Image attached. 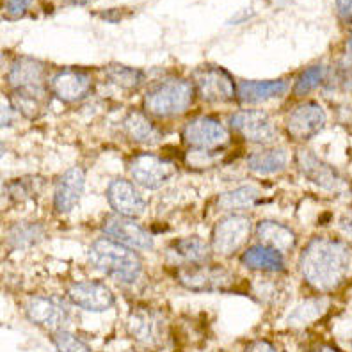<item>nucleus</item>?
Here are the masks:
<instances>
[{"label":"nucleus","instance_id":"obj_24","mask_svg":"<svg viewBox=\"0 0 352 352\" xmlns=\"http://www.w3.org/2000/svg\"><path fill=\"white\" fill-rule=\"evenodd\" d=\"M288 162V153L283 148H267V150L254 151L248 159V166L251 171L260 175H271L285 169Z\"/></svg>","mask_w":352,"mask_h":352},{"label":"nucleus","instance_id":"obj_7","mask_svg":"<svg viewBox=\"0 0 352 352\" xmlns=\"http://www.w3.org/2000/svg\"><path fill=\"white\" fill-rule=\"evenodd\" d=\"M103 233L114 242L126 245L130 250H151L153 239L150 233L126 215H111L103 221Z\"/></svg>","mask_w":352,"mask_h":352},{"label":"nucleus","instance_id":"obj_19","mask_svg":"<svg viewBox=\"0 0 352 352\" xmlns=\"http://www.w3.org/2000/svg\"><path fill=\"white\" fill-rule=\"evenodd\" d=\"M45 77V65L36 59L22 57L9 68L8 82L13 89H43L41 82Z\"/></svg>","mask_w":352,"mask_h":352},{"label":"nucleus","instance_id":"obj_21","mask_svg":"<svg viewBox=\"0 0 352 352\" xmlns=\"http://www.w3.org/2000/svg\"><path fill=\"white\" fill-rule=\"evenodd\" d=\"M256 239L260 244L283 253L296 248V233L288 226L276 221H262L256 226Z\"/></svg>","mask_w":352,"mask_h":352},{"label":"nucleus","instance_id":"obj_25","mask_svg":"<svg viewBox=\"0 0 352 352\" xmlns=\"http://www.w3.org/2000/svg\"><path fill=\"white\" fill-rule=\"evenodd\" d=\"M176 256L180 258L182 262H187L190 265H203L210 260V248L198 239V236H187L180 239L171 245Z\"/></svg>","mask_w":352,"mask_h":352},{"label":"nucleus","instance_id":"obj_15","mask_svg":"<svg viewBox=\"0 0 352 352\" xmlns=\"http://www.w3.org/2000/svg\"><path fill=\"white\" fill-rule=\"evenodd\" d=\"M107 198L114 212L126 217H138L146 210V201L129 180H112L107 189Z\"/></svg>","mask_w":352,"mask_h":352},{"label":"nucleus","instance_id":"obj_38","mask_svg":"<svg viewBox=\"0 0 352 352\" xmlns=\"http://www.w3.org/2000/svg\"><path fill=\"white\" fill-rule=\"evenodd\" d=\"M13 105L11 103H4L2 107V126H9L13 121Z\"/></svg>","mask_w":352,"mask_h":352},{"label":"nucleus","instance_id":"obj_18","mask_svg":"<svg viewBox=\"0 0 352 352\" xmlns=\"http://www.w3.org/2000/svg\"><path fill=\"white\" fill-rule=\"evenodd\" d=\"M84 184H86V175L84 169L80 168H72L57 182L56 187V196H54V205L56 210L60 214H66L74 208L80 199L82 192H84Z\"/></svg>","mask_w":352,"mask_h":352},{"label":"nucleus","instance_id":"obj_4","mask_svg":"<svg viewBox=\"0 0 352 352\" xmlns=\"http://www.w3.org/2000/svg\"><path fill=\"white\" fill-rule=\"evenodd\" d=\"M251 221L245 215H228L215 224L212 232V248L215 253L230 256L241 250L250 239Z\"/></svg>","mask_w":352,"mask_h":352},{"label":"nucleus","instance_id":"obj_22","mask_svg":"<svg viewBox=\"0 0 352 352\" xmlns=\"http://www.w3.org/2000/svg\"><path fill=\"white\" fill-rule=\"evenodd\" d=\"M242 263L251 271L262 272H281L285 269V262L281 253L267 245H253L242 254Z\"/></svg>","mask_w":352,"mask_h":352},{"label":"nucleus","instance_id":"obj_16","mask_svg":"<svg viewBox=\"0 0 352 352\" xmlns=\"http://www.w3.org/2000/svg\"><path fill=\"white\" fill-rule=\"evenodd\" d=\"M126 327L130 336L146 345L159 344L160 336L164 335V320L150 308L132 309Z\"/></svg>","mask_w":352,"mask_h":352},{"label":"nucleus","instance_id":"obj_17","mask_svg":"<svg viewBox=\"0 0 352 352\" xmlns=\"http://www.w3.org/2000/svg\"><path fill=\"white\" fill-rule=\"evenodd\" d=\"M52 93L66 103H74L87 96L91 89V78L78 69H63L50 80Z\"/></svg>","mask_w":352,"mask_h":352},{"label":"nucleus","instance_id":"obj_35","mask_svg":"<svg viewBox=\"0 0 352 352\" xmlns=\"http://www.w3.org/2000/svg\"><path fill=\"white\" fill-rule=\"evenodd\" d=\"M336 11L345 22H352V0H336Z\"/></svg>","mask_w":352,"mask_h":352},{"label":"nucleus","instance_id":"obj_14","mask_svg":"<svg viewBox=\"0 0 352 352\" xmlns=\"http://www.w3.org/2000/svg\"><path fill=\"white\" fill-rule=\"evenodd\" d=\"M297 164L306 178L318 185L320 189L329 190V192H342L345 189V182L340 178L338 173L318 157H315L311 151H299Z\"/></svg>","mask_w":352,"mask_h":352},{"label":"nucleus","instance_id":"obj_32","mask_svg":"<svg viewBox=\"0 0 352 352\" xmlns=\"http://www.w3.org/2000/svg\"><path fill=\"white\" fill-rule=\"evenodd\" d=\"M52 340H54L57 352H91L87 344H84L78 336L72 335L68 331H57L54 333Z\"/></svg>","mask_w":352,"mask_h":352},{"label":"nucleus","instance_id":"obj_26","mask_svg":"<svg viewBox=\"0 0 352 352\" xmlns=\"http://www.w3.org/2000/svg\"><path fill=\"white\" fill-rule=\"evenodd\" d=\"M260 198V192L254 187H239V189H233L230 192L221 194L219 199H217V205H219L221 210H244V208H250Z\"/></svg>","mask_w":352,"mask_h":352},{"label":"nucleus","instance_id":"obj_20","mask_svg":"<svg viewBox=\"0 0 352 352\" xmlns=\"http://www.w3.org/2000/svg\"><path fill=\"white\" fill-rule=\"evenodd\" d=\"M287 80H242L236 87V98L242 103H260L285 95Z\"/></svg>","mask_w":352,"mask_h":352},{"label":"nucleus","instance_id":"obj_30","mask_svg":"<svg viewBox=\"0 0 352 352\" xmlns=\"http://www.w3.org/2000/svg\"><path fill=\"white\" fill-rule=\"evenodd\" d=\"M107 77L109 80L114 82L116 86L123 89H133L138 87L142 80V74L135 68H129L123 65H111L107 66Z\"/></svg>","mask_w":352,"mask_h":352},{"label":"nucleus","instance_id":"obj_11","mask_svg":"<svg viewBox=\"0 0 352 352\" xmlns=\"http://www.w3.org/2000/svg\"><path fill=\"white\" fill-rule=\"evenodd\" d=\"M230 125L244 139L258 144H267L276 138V126L263 111H239L230 120Z\"/></svg>","mask_w":352,"mask_h":352},{"label":"nucleus","instance_id":"obj_39","mask_svg":"<svg viewBox=\"0 0 352 352\" xmlns=\"http://www.w3.org/2000/svg\"><path fill=\"white\" fill-rule=\"evenodd\" d=\"M317 352H338V351H336L335 347H322L320 351H317Z\"/></svg>","mask_w":352,"mask_h":352},{"label":"nucleus","instance_id":"obj_40","mask_svg":"<svg viewBox=\"0 0 352 352\" xmlns=\"http://www.w3.org/2000/svg\"><path fill=\"white\" fill-rule=\"evenodd\" d=\"M74 4H78V6H86L87 2H91V0H72Z\"/></svg>","mask_w":352,"mask_h":352},{"label":"nucleus","instance_id":"obj_1","mask_svg":"<svg viewBox=\"0 0 352 352\" xmlns=\"http://www.w3.org/2000/svg\"><path fill=\"white\" fill-rule=\"evenodd\" d=\"M352 251L333 239H315L302 251L301 269L306 283L320 292H333L351 272Z\"/></svg>","mask_w":352,"mask_h":352},{"label":"nucleus","instance_id":"obj_9","mask_svg":"<svg viewBox=\"0 0 352 352\" xmlns=\"http://www.w3.org/2000/svg\"><path fill=\"white\" fill-rule=\"evenodd\" d=\"M129 171L139 185L146 189H159L176 173L175 164L155 155H139L130 160Z\"/></svg>","mask_w":352,"mask_h":352},{"label":"nucleus","instance_id":"obj_31","mask_svg":"<svg viewBox=\"0 0 352 352\" xmlns=\"http://www.w3.org/2000/svg\"><path fill=\"white\" fill-rule=\"evenodd\" d=\"M326 78V66L317 65V66H309L308 69H305L301 74V77L297 78V84L294 87V93L297 96L299 95H308L309 91L317 89L320 84Z\"/></svg>","mask_w":352,"mask_h":352},{"label":"nucleus","instance_id":"obj_2","mask_svg":"<svg viewBox=\"0 0 352 352\" xmlns=\"http://www.w3.org/2000/svg\"><path fill=\"white\" fill-rule=\"evenodd\" d=\"M91 265L120 279L123 283H133L142 271L141 260L130 248L111 239H100L93 242L89 250Z\"/></svg>","mask_w":352,"mask_h":352},{"label":"nucleus","instance_id":"obj_3","mask_svg":"<svg viewBox=\"0 0 352 352\" xmlns=\"http://www.w3.org/2000/svg\"><path fill=\"white\" fill-rule=\"evenodd\" d=\"M196 87L185 78H168L148 91L144 105L153 116L169 118L184 114L192 105Z\"/></svg>","mask_w":352,"mask_h":352},{"label":"nucleus","instance_id":"obj_27","mask_svg":"<svg viewBox=\"0 0 352 352\" xmlns=\"http://www.w3.org/2000/svg\"><path fill=\"white\" fill-rule=\"evenodd\" d=\"M41 91L43 89H14L11 95V105L22 112L23 116L36 118L41 109V102H39L43 95Z\"/></svg>","mask_w":352,"mask_h":352},{"label":"nucleus","instance_id":"obj_33","mask_svg":"<svg viewBox=\"0 0 352 352\" xmlns=\"http://www.w3.org/2000/svg\"><path fill=\"white\" fill-rule=\"evenodd\" d=\"M212 151L215 150H190L189 155H187V162H189L190 168H196V169H205L208 166L217 160V157H214Z\"/></svg>","mask_w":352,"mask_h":352},{"label":"nucleus","instance_id":"obj_37","mask_svg":"<svg viewBox=\"0 0 352 352\" xmlns=\"http://www.w3.org/2000/svg\"><path fill=\"white\" fill-rule=\"evenodd\" d=\"M340 230L352 239V214H345L342 215V219H340Z\"/></svg>","mask_w":352,"mask_h":352},{"label":"nucleus","instance_id":"obj_8","mask_svg":"<svg viewBox=\"0 0 352 352\" xmlns=\"http://www.w3.org/2000/svg\"><path fill=\"white\" fill-rule=\"evenodd\" d=\"M230 133L223 123L212 118H196L184 129V141L194 150H217L224 146Z\"/></svg>","mask_w":352,"mask_h":352},{"label":"nucleus","instance_id":"obj_23","mask_svg":"<svg viewBox=\"0 0 352 352\" xmlns=\"http://www.w3.org/2000/svg\"><path fill=\"white\" fill-rule=\"evenodd\" d=\"M123 126H125L126 135L139 144H155L160 139V132L157 130V126L142 112H130L123 121Z\"/></svg>","mask_w":352,"mask_h":352},{"label":"nucleus","instance_id":"obj_6","mask_svg":"<svg viewBox=\"0 0 352 352\" xmlns=\"http://www.w3.org/2000/svg\"><path fill=\"white\" fill-rule=\"evenodd\" d=\"M178 281L194 292H215L233 285V274L223 267L189 265L178 272Z\"/></svg>","mask_w":352,"mask_h":352},{"label":"nucleus","instance_id":"obj_29","mask_svg":"<svg viewBox=\"0 0 352 352\" xmlns=\"http://www.w3.org/2000/svg\"><path fill=\"white\" fill-rule=\"evenodd\" d=\"M43 236V230L38 224H18L9 232V245L13 250H23L36 244Z\"/></svg>","mask_w":352,"mask_h":352},{"label":"nucleus","instance_id":"obj_28","mask_svg":"<svg viewBox=\"0 0 352 352\" xmlns=\"http://www.w3.org/2000/svg\"><path fill=\"white\" fill-rule=\"evenodd\" d=\"M322 305L324 302L318 301V299H308V301L301 302V305L294 309L292 314L288 315L287 322L294 327H301L309 322H314V320H317V318L322 315Z\"/></svg>","mask_w":352,"mask_h":352},{"label":"nucleus","instance_id":"obj_34","mask_svg":"<svg viewBox=\"0 0 352 352\" xmlns=\"http://www.w3.org/2000/svg\"><path fill=\"white\" fill-rule=\"evenodd\" d=\"M32 0H6V16L8 18H22L27 13Z\"/></svg>","mask_w":352,"mask_h":352},{"label":"nucleus","instance_id":"obj_12","mask_svg":"<svg viewBox=\"0 0 352 352\" xmlns=\"http://www.w3.org/2000/svg\"><path fill=\"white\" fill-rule=\"evenodd\" d=\"M326 125V112L315 102L302 103L287 118V130L296 141H308Z\"/></svg>","mask_w":352,"mask_h":352},{"label":"nucleus","instance_id":"obj_5","mask_svg":"<svg viewBox=\"0 0 352 352\" xmlns=\"http://www.w3.org/2000/svg\"><path fill=\"white\" fill-rule=\"evenodd\" d=\"M196 91L208 103H228L236 96L232 75L217 66H205L194 75Z\"/></svg>","mask_w":352,"mask_h":352},{"label":"nucleus","instance_id":"obj_13","mask_svg":"<svg viewBox=\"0 0 352 352\" xmlns=\"http://www.w3.org/2000/svg\"><path fill=\"white\" fill-rule=\"evenodd\" d=\"M27 317L48 331H60L68 324V311L60 302L50 297H30L25 305Z\"/></svg>","mask_w":352,"mask_h":352},{"label":"nucleus","instance_id":"obj_36","mask_svg":"<svg viewBox=\"0 0 352 352\" xmlns=\"http://www.w3.org/2000/svg\"><path fill=\"white\" fill-rule=\"evenodd\" d=\"M245 352H276V349L267 340H258V342H253Z\"/></svg>","mask_w":352,"mask_h":352},{"label":"nucleus","instance_id":"obj_10","mask_svg":"<svg viewBox=\"0 0 352 352\" xmlns=\"http://www.w3.org/2000/svg\"><path fill=\"white\" fill-rule=\"evenodd\" d=\"M68 299L72 305L87 311H107L116 305V297L100 281H78L69 285Z\"/></svg>","mask_w":352,"mask_h":352}]
</instances>
